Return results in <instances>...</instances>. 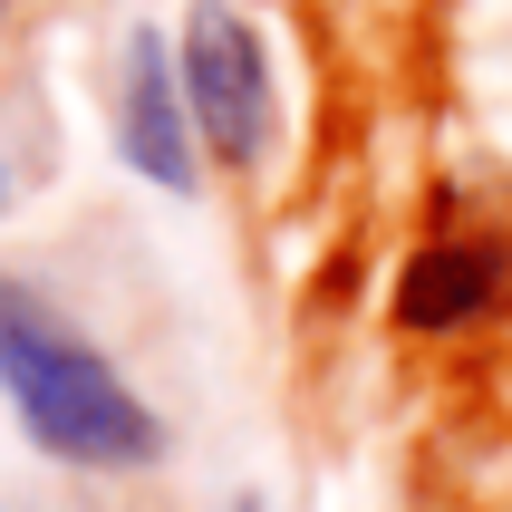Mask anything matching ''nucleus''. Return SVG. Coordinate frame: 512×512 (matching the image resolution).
<instances>
[{
  "mask_svg": "<svg viewBox=\"0 0 512 512\" xmlns=\"http://www.w3.org/2000/svg\"><path fill=\"white\" fill-rule=\"evenodd\" d=\"M0 397H10V416L29 426V445L58 455V464L136 474V464L165 455L155 406H145L58 310H39V300L10 290V281H0Z\"/></svg>",
  "mask_w": 512,
  "mask_h": 512,
  "instance_id": "nucleus-1",
  "label": "nucleus"
},
{
  "mask_svg": "<svg viewBox=\"0 0 512 512\" xmlns=\"http://www.w3.org/2000/svg\"><path fill=\"white\" fill-rule=\"evenodd\" d=\"M174 68H184L203 145L223 165H261V145H271V58H261L252 20L223 10V0H203L194 29H184V49H174Z\"/></svg>",
  "mask_w": 512,
  "mask_h": 512,
  "instance_id": "nucleus-2",
  "label": "nucleus"
},
{
  "mask_svg": "<svg viewBox=\"0 0 512 512\" xmlns=\"http://www.w3.org/2000/svg\"><path fill=\"white\" fill-rule=\"evenodd\" d=\"M194 97H184V68H174L165 39H126V87H116V155L145 174V184H165L184 194L194 184Z\"/></svg>",
  "mask_w": 512,
  "mask_h": 512,
  "instance_id": "nucleus-3",
  "label": "nucleus"
},
{
  "mask_svg": "<svg viewBox=\"0 0 512 512\" xmlns=\"http://www.w3.org/2000/svg\"><path fill=\"white\" fill-rule=\"evenodd\" d=\"M503 290H512V242H426L397 281V329H416V339L474 329L484 310H503Z\"/></svg>",
  "mask_w": 512,
  "mask_h": 512,
  "instance_id": "nucleus-4",
  "label": "nucleus"
},
{
  "mask_svg": "<svg viewBox=\"0 0 512 512\" xmlns=\"http://www.w3.org/2000/svg\"><path fill=\"white\" fill-rule=\"evenodd\" d=\"M0 10H10V0H0Z\"/></svg>",
  "mask_w": 512,
  "mask_h": 512,
  "instance_id": "nucleus-5",
  "label": "nucleus"
}]
</instances>
